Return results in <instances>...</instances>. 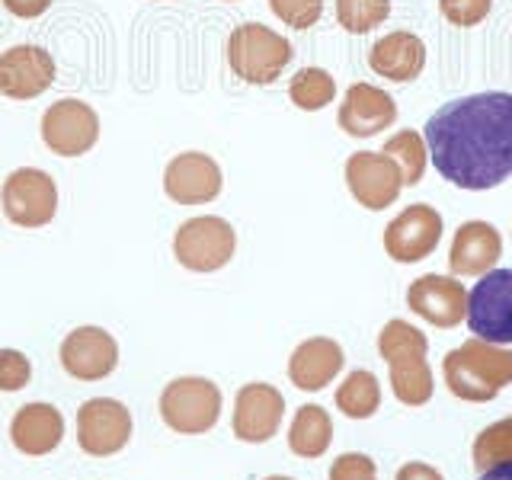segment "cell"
I'll return each mask as SVG.
<instances>
[{
    "mask_svg": "<svg viewBox=\"0 0 512 480\" xmlns=\"http://www.w3.org/2000/svg\"><path fill=\"white\" fill-rule=\"evenodd\" d=\"M407 304L432 327H458L468 317V288L452 276H420L407 288Z\"/></svg>",
    "mask_w": 512,
    "mask_h": 480,
    "instance_id": "cell-16",
    "label": "cell"
},
{
    "mask_svg": "<svg viewBox=\"0 0 512 480\" xmlns=\"http://www.w3.org/2000/svg\"><path fill=\"white\" fill-rule=\"evenodd\" d=\"M0 208L16 228H45L58 212V186L45 170L20 167L0 186Z\"/></svg>",
    "mask_w": 512,
    "mask_h": 480,
    "instance_id": "cell-7",
    "label": "cell"
},
{
    "mask_svg": "<svg viewBox=\"0 0 512 480\" xmlns=\"http://www.w3.org/2000/svg\"><path fill=\"white\" fill-rule=\"evenodd\" d=\"M477 480H512V461L506 464H496V468H487Z\"/></svg>",
    "mask_w": 512,
    "mask_h": 480,
    "instance_id": "cell-35",
    "label": "cell"
},
{
    "mask_svg": "<svg viewBox=\"0 0 512 480\" xmlns=\"http://www.w3.org/2000/svg\"><path fill=\"white\" fill-rule=\"evenodd\" d=\"M160 416L180 436H202L221 416V388L208 378H173L160 394Z\"/></svg>",
    "mask_w": 512,
    "mask_h": 480,
    "instance_id": "cell-5",
    "label": "cell"
},
{
    "mask_svg": "<svg viewBox=\"0 0 512 480\" xmlns=\"http://www.w3.org/2000/svg\"><path fill=\"white\" fill-rule=\"evenodd\" d=\"M394 480H445L432 464H423V461H410V464H404V468L397 471V477Z\"/></svg>",
    "mask_w": 512,
    "mask_h": 480,
    "instance_id": "cell-34",
    "label": "cell"
},
{
    "mask_svg": "<svg viewBox=\"0 0 512 480\" xmlns=\"http://www.w3.org/2000/svg\"><path fill=\"white\" fill-rule=\"evenodd\" d=\"M493 0H439L442 16L458 29H471L487 20Z\"/></svg>",
    "mask_w": 512,
    "mask_h": 480,
    "instance_id": "cell-30",
    "label": "cell"
},
{
    "mask_svg": "<svg viewBox=\"0 0 512 480\" xmlns=\"http://www.w3.org/2000/svg\"><path fill=\"white\" fill-rule=\"evenodd\" d=\"M442 215L426 202L407 205L388 228H384V250L397 263H420L439 247Z\"/></svg>",
    "mask_w": 512,
    "mask_h": 480,
    "instance_id": "cell-12",
    "label": "cell"
},
{
    "mask_svg": "<svg viewBox=\"0 0 512 480\" xmlns=\"http://www.w3.org/2000/svg\"><path fill=\"white\" fill-rule=\"evenodd\" d=\"M224 176L215 157L202 151L176 154L164 170V192L176 205H205L221 196Z\"/></svg>",
    "mask_w": 512,
    "mask_h": 480,
    "instance_id": "cell-13",
    "label": "cell"
},
{
    "mask_svg": "<svg viewBox=\"0 0 512 480\" xmlns=\"http://www.w3.org/2000/svg\"><path fill=\"white\" fill-rule=\"evenodd\" d=\"M506 461H512V416L487 426L474 439V468L477 471L496 468V464H506Z\"/></svg>",
    "mask_w": 512,
    "mask_h": 480,
    "instance_id": "cell-28",
    "label": "cell"
},
{
    "mask_svg": "<svg viewBox=\"0 0 512 480\" xmlns=\"http://www.w3.org/2000/svg\"><path fill=\"white\" fill-rule=\"evenodd\" d=\"M432 167L458 189L484 192L512 176V93L487 90L445 103L426 122Z\"/></svg>",
    "mask_w": 512,
    "mask_h": 480,
    "instance_id": "cell-1",
    "label": "cell"
},
{
    "mask_svg": "<svg viewBox=\"0 0 512 480\" xmlns=\"http://www.w3.org/2000/svg\"><path fill=\"white\" fill-rule=\"evenodd\" d=\"M32 378V365L20 349H0V391H23Z\"/></svg>",
    "mask_w": 512,
    "mask_h": 480,
    "instance_id": "cell-31",
    "label": "cell"
},
{
    "mask_svg": "<svg viewBox=\"0 0 512 480\" xmlns=\"http://www.w3.org/2000/svg\"><path fill=\"white\" fill-rule=\"evenodd\" d=\"M55 80V58L39 45H13L0 55V93L10 100H36Z\"/></svg>",
    "mask_w": 512,
    "mask_h": 480,
    "instance_id": "cell-17",
    "label": "cell"
},
{
    "mask_svg": "<svg viewBox=\"0 0 512 480\" xmlns=\"http://www.w3.org/2000/svg\"><path fill=\"white\" fill-rule=\"evenodd\" d=\"M292 42L279 36L276 29L263 23H244L231 32L228 39V64L231 71L253 87L276 84L282 71L292 61Z\"/></svg>",
    "mask_w": 512,
    "mask_h": 480,
    "instance_id": "cell-4",
    "label": "cell"
},
{
    "mask_svg": "<svg viewBox=\"0 0 512 480\" xmlns=\"http://www.w3.org/2000/svg\"><path fill=\"white\" fill-rule=\"evenodd\" d=\"M64 439V416L52 404H23L10 423V442L29 458L52 455Z\"/></svg>",
    "mask_w": 512,
    "mask_h": 480,
    "instance_id": "cell-21",
    "label": "cell"
},
{
    "mask_svg": "<svg viewBox=\"0 0 512 480\" xmlns=\"http://www.w3.org/2000/svg\"><path fill=\"white\" fill-rule=\"evenodd\" d=\"M368 68L391 84H410L426 68V45L413 32H388L368 48Z\"/></svg>",
    "mask_w": 512,
    "mask_h": 480,
    "instance_id": "cell-20",
    "label": "cell"
},
{
    "mask_svg": "<svg viewBox=\"0 0 512 480\" xmlns=\"http://www.w3.org/2000/svg\"><path fill=\"white\" fill-rule=\"evenodd\" d=\"M263 480H292V477H263Z\"/></svg>",
    "mask_w": 512,
    "mask_h": 480,
    "instance_id": "cell-36",
    "label": "cell"
},
{
    "mask_svg": "<svg viewBox=\"0 0 512 480\" xmlns=\"http://www.w3.org/2000/svg\"><path fill=\"white\" fill-rule=\"evenodd\" d=\"M333 442V420L320 404L298 407L292 429H288V448L298 458H320Z\"/></svg>",
    "mask_w": 512,
    "mask_h": 480,
    "instance_id": "cell-23",
    "label": "cell"
},
{
    "mask_svg": "<svg viewBox=\"0 0 512 480\" xmlns=\"http://www.w3.org/2000/svg\"><path fill=\"white\" fill-rule=\"evenodd\" d=\"M340 128L352 138H372L397 122V103L391 93L372 84H352L340 103Z\"/></svg>",
    "mask_w": 512,
    "mask_h": 480,
    "instance_id": "cell-18",
    "label": "cell"
},
{
    "mask_svg": "<svg viewBox=\"0 0 512 480\" xmlns=\"http://www.w3.org/2000/svg\"><path fill=\"white\" fill-rule=\"evenodd\" d=\"M132 439V413L122 400L93 397L77 410V445L93 458L122 452Z\"/></svg>",
    "mask_w": 512,
    "mask_h": 480,
    "instance_id": "cell-10",
    "label": "cell"
},
{
    "mask_svg": "<svg viewBox=\"0 0 512 480\" xmlns=\"http://www.w3.org/2000/svg\"><path fill=\"white\" fill-rule=\"evenodd\" d=\"M234 250H237V234L218 215L189 218L176 228L173 237L176 263L186 266L189 272H218L231 263Z\"/></svg>",
    "mask_w": 512,
    "mask_h": 480,
    "instance_id": "cell-6",
    "label": "cell"
},
{
    "mask_svg": "<svg viewBox=\"0 0 512 480\" xmlns=\"http://www.w3.org/2000/svg\"><path fill=\"white\" fill-rule=\"evenodd\" d=\"M61 365L77 381H103L116 372L119 346L103 327H77L61 343Z\"/></svg>",
    "mask_w": 512,
    "mask_h": 480,
    "instance_id": "cell-15",
    "label": "cell"
},
{
    "mask_svg": "<svg viewBox=\"0 0 512 480\" xmlns=\"http://www.w3.org/2000/svg\"><path fill=\"white\" fill-rule=\"evenodd\" d=\"M42 141L58 157H84L100 141V116L84 100H58L42 116Z\"/></svg>",
    "mask_w": 512,
    "mask_h": 480,
    "instance_id": "cell-11",
    "label": "cell"
},
{
    "mask_svg": "<svg viewBox=\"0 0 512 480\" xmlns=\"http://www.w3.org/2000/svg\"><path fill=\"white\" fill-rule=\"evenodd\" d=\"M378 352L388 362L394 397L407 407H423L432 397V391H436L426 362L429 352L426 333H420L407 320H388L384 330L378 333Z\"/></svg>",
    "mask_w": 512,
    "mask_h": 480,
    "instance_id": "cell-3",
    "label": "cell"
},
{
    "mask_svg": "<svg viewBox=\"0 0 512 480\" xmlns=\"http://www.w3.org/2000/svg\"><path fill=\"white\" fill-rule=\"evenodd\" d=\"M330 480H378L375 461L362 452H346L330 464Z\"/></svg>",
    "mask_w": 512,
    "mask_h": 480,
    "instance_id": "cell-32",
    "label": "cell"
},
{
    "mask_svg": "<svg viewBox=\"0 0 512 480\" xmlns=\"http://www.w3.org/2000/svg\"><path fill=\"white\" fill-rule=\"evenodd\" d=\"M468 327L477 340L512 343V269H490L468 295Z\"/></svg>",
    "mask_w": 512,
    "mask_h": 480,
    "instance_id": "cell-8",
    "label": "cell"
},
{
    "mask_svg": "<svg viewBox=\"0 0 512 480\" xmlns=\"http://www.w3.org/2000/svg\"><path fill=\"white\" fill-rule=\"evenodd\" d=\"M503 256V237L490 221H464L448 250V269L455 276H487Z\"/></svg>",
    "mask_w": 512,
    "mask_h": 480,
    "instance_id": "cell-19",
    "label": "cell"
},
{
    "mask_svg": "<svg viewBox=\"0 0 512 480\" xmlns=\"http://www.w3.org/2000/svg\"><path fill=\"white\" fill-rule=\"evenodd\" d=\"M391 16V0H336V20L352 36H365Z\"/></svg>",
    "mask_w": 512,
    "mask_h": 480,
    "instance_id": "cell-27",
    "label": "cell"
},
{
    "mask_svg": "<svg viewBox=\"0 0 512 480\" xmlns=\"http://www.w3.org/2000/svg\"><path fill=\"white\" fill-rule=\"evenodd\" d=\"M445 388L468 404H487L512 384V349L471 336L468 343L445 352L442 359Z\"/></svg>",
    "mask_w": 512,
    "mask_h": 480,
    "instance_id": "cell-2",
    "label": "cell"
},
{
    "mask_svg": "<svg viewBox=\"0 0 512 480\" xmlns=\"http://www.w3.org/2000/svg\"><path fill=\"white\" fill-rule=\"evenodd\" d=\"M285 416V397L272 384H244L234 397V436L240 442L260 445L279 432Z\"/></svg>",
    "mask_w": 512,
    "mask_h": 480,
    "instance_id": "cell-14",
    "label": "cell"
},
{
    "mask_svg": "<svg viewBox=\"0 0 512 480\" xmlns=\"http://www.w3.org/2000/svg\"><path fill=\"white\" fill-rule=\"evenodd\" d=\"M384 154H391L397 160V167L404 170V186H416L426 173V141L413 128H400L397 135L384 141Z\"/></svg>",
    "mask_w": 512,
    "mask_h": 480,
    "instance_id": "cell-25",
    "label": "cell"
},
{
    "mask_svg": "<svg viewBox=\"0 0 512 480\" xmlns=\"http://www.w3.org/2000/svg\"><path fill=\"white\" fill-rule=\"evenodd\" d=\"M4 7L13 16H20V20H36V16H42L52 7V0H4Z\"/></svg>",
    "mask_w": 512,
    "mask_h": 480,
    "instance_id": "cell-33",
    "label": "cell"
},
{
    "mask_svg": "<svg viewBox=\"0 0 512 480\" xmlns=\"http://www.w3.org/2000/svg\"><path fill=\"white\" fill-rule=\"evenodd\" d=\"M269 10L276 13L285 26L311 29L320 20V13H324V0H269Z\"/></svg>",
    "mask_w": 512,
    "mask_h": 480,
    "instance_id": "cell-29",
    "label": "cell"
},
{
    "mask_svg": "<svg viewBox=\"0 0 512 480\" xmlns=\"http://www.w3.org/2000/svg\"><path fill=\"white\" fill-rule=\"evenodd\" d=\"M346 186L362 208L368 212H384L400 199L404 189V170L397 160L384 151H356L346 160Z\"/></svg>",
    "mask_w": 512,
    "mask_h": 480,
    "instance_id": "cell-9",
    "label": "cell"
},
{
    "mask_svg": "<svg viewBox=\"0 0 512 480\" xmlns=\"http://www.w3.org/2000/svg\"><path fill=\"white\" fill-rule=\"evenodd\" d=\"M336 407L349 420H368L378 407H381V384L372 372L356 368L349 372L346 381L336 388Z\"/></svg>",
    "mask_w": 512,
    "mask_h": 480,
    "instance_id": "cell-24",
    "label": "cell"
},
{
    "mask_svg": "<svg viewBox=\"0 0 512 480\" xmlns=\"http://www.w3.org/2000/svg\"><path fill=\"white\" fill-rule=\"evenodd\" d=\"M288 96L292 103L304 112H317L327 103H333L336 96V80L324 71V68H301L292 84H288Z\"/></svg>",
    "mask_w": 512,
    "mask_h": 480,
    "instance_id": "cell-26",
    "label": "cell"
},
{
    "mask_svg": "<svg viewBox=\"0 0 512 480\" xmlns=\"http://www.w3.org/2000/svg\"><path fill=\"white\" fill-rule=\"evenodd\" d=\"M340 368L343 346L330 340V336H311L288 359V378H292L298 391H320L340 375Z\"/></svg>",
    "mask_w": 512,
    "mask_h": 480,
    "instance_id": "cell-22",
    "label": "cell"
}]
</instances>
